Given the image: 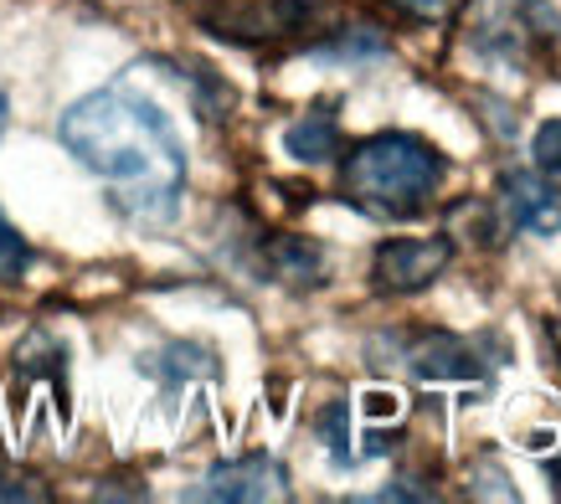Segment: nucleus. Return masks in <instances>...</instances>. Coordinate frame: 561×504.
Masks as SVG:
<instances>
[{
	"mask_svg": "<svg viewBox=\"0 0 561 504\" xmlns=\"http://www.w3.org/2000/svg\"><path fill=\"white\" fill-rule=\"evenodd\" d=\"M5 118H11V99L0 93V135H5Z\"/></svg>",
	"mask_w": 561,
	"mask_h": 504,
	"instance_id": "nucleus-16",
	"label": "nucleus"
},
{
	"mask_svg": "<svg viewBox=\"0 0 561 504\" xmlns=\"http://www.w3.org/2000/svg\"><path fill=\"white\" fill-rule=\"evenodd\" d=\"M139 370H150L154 381H191V376H217V351H206V345H186V340H175L165 351H154L139 360Z\"/></svg>",
	"mask_w": 561,
	"mask_h": 504,
	"instance_id": "nucleus-10",
	"label": "nucleus"
},
{
	"mask_svg": "<svg viewBox=\"0 0 561 504\" xmlns=\"http://www.w3.org/2000/svg\"><path fill=\"white\" fill-rule=\"evenodd\" d=\"M391 5H397V11H408V16H417V21H448L463 0H391Z\"/></svg>",
	"mask_w": 561,
	"mask_h": 504,
	"instance_id": "nucleus-14",
	"label": "nucleus"
},
{
	"mask_svg": "<svg viewBox=\"0 0 561 504\" xmlns=\"http://www.w3.org/2000/svg\"><path fill=\"white\" fill-rule=\"evenodd\" d=\"M284 494H289V473H284V463H278V458H268V454L217 463L202 484L191 489V500H227V504L284 500Z\"/></svg>",
	"mask_w": 561,
	"mask_h": 504,
	"instance_id": "nucleus-5",
	"label": "nucleus"
},
{
	"mask_svg": "<svg viewBox=\"0 0 561 504\" xmlns=\"http://www.w3.org/2000/svg\"><path fill=\"white\" fill-rule=\"evenodd\" d=\"M268 268L284 278V284H324V252L309 242V237H273L268 242Z\"/></svg>",
	"mask_w": 561,
	"mask_h": 504,
	"instance_id": "nucleus-9",
	"label": "nucleus"
},
{
	"mask_svg": "<svg viewBox=\"0 0 561 504\" xmlns=\"http://www.w3.org/2000/svg\"><path fill=\"white\" fill-rule=\"evenodd\" d=\"M551 36V16L541 0H474L469 11V47L500 68H520L530 57V42Z\"/></svg>",
	"mask_w": 561,
	"mask_h": 504,
	"instance_id": "nucleus-3",
	"label": "nucleus"
},
{
	"mask_svg": "<svg viewBox=\"0 0 561 504\" xmlns=\"http://www.w3.org/2000/svg\"><path fill=\"white\" fill-rule=\"evenodd\" d=\"M366 412H371V417H397V397H391V391H366Z\"/></svg>",
	"mask_w": 561,
	"mask_h": 504,
	"instance_id": "nucleus-15",
	"label": "nucleus"
},
{
	"mask_svg": "<svg viewBox=\"0 0 561 504\" xmlns=\"http://www.w3.org/2000/svg\"><path fill=\"white\" fill-rule=\"evenodd\" d=\"M546 330H551V340H557V345H561V320H551V324H546Z\"/></svg>",
	"mask_w": 561,
	"mask_h": 504,
	"instance_id": "nucleus-17",
	"label": "nucleus"
},
{
	"mask_svg": "<svg viewBox=\"0 0 561 504\" xmlns=\"http://www.w3.org/2000/svg\"><path fill=\"white\" fill-rule=\"evenodd\" d=\"M443 154L417 135L387 129V135L360 139L341 165V191L345 202L381 221H412L423 217L433 191L443 181Z\"/></svg>",
	"mask_w": 561,
	"mask_h": 504,
	"instance_id": "nucleus-2",
	"label": "nucleus"
},
{
	"mask_svg": "<svg viewBox=\"0 0 561 504\" xmlns=\"http://www.w3.org/2000/svg\"><path fill=\"white\" fill-rule=\"evenodd\" d=\"M448 263H454L448 237H387L371 252V284L381 294H417V288L438 284Z\"/></svg>",
	"mask_w": 561,
	"mask_h": 504,
	"instance_id": "nucleus-4",
	"label": "nucleus"
},
{
	"mask_svg": "<svg viewBox=\"0 0 561 504\" xmlns=\"http://www.w3.org/2000/svg\"><path fill=\"white\" fill-rule=\"evenodd\" d=\"M72 160L108 181V196L129 221L160 227L181 211L186 150L171 114L129 83H108L78 99L57 124Z\"/></svg>",
	"mask_w": 561,
	"mask_h": 504,
	"instance_id": "nucleus-1",
	"label": "nucleus"
},
{
	"mask_svg": "<svg viewBox=\"0 0 561 504\" xmlns=\"http://www.w3.org/2000/svg\"><path fill=\"white\" fill-rule=\"evenodd\" d=\"M412 376L423 381H474L479 376V351L459 335H423L408 351Z\"/></svg>",
	"mask_w": 561,
	"mask_h": 504,
	"instance_id": "nucleus-7",
	"label": "nucleus"
},
{
	"mask_svg": "<svg viewBox=\"0 0 561 504\" xmlns=\"http://www.w3.org/2000/svg\"><path fill=\"white\" fill-rule=\"evenodd\" d=\"M284 150H289L299 165H330V160L341 154V118L330 114V108L305 114L299 124L284 129Z\"/></svg>",
	"mask_w": 561,
	"mask_h": 504,
	"instance_id": "nucleus-8",
	"label": "nucleus"
},
{
	"mask_svg": "<svg viewBox=\"0 0 561 504\" xmlns=\"http://www.w3.org/2000/svg\"><path fill=\"white\" fill-rule=\"evenodd\" d=\"M530 154H536V170L546 175H561V118H546L536 139H530Z\"/></svg>",
	"mask_w": 561,
	"mask_h": 504,
	"instance_id": "nucleus-13",
	"label": "nucleus"
},
{
	"mask_svg": "<svg viewBox=\"0 0 561 504\" xmlns=\"http://www.w3.org/2000/svg\"><path fill=\"white\" fill-rule=\"evenodd\" d=\"M26 268H32V248H26V237L11 227V217L0 211V284H21Z\"/></svg>",
	"mask_w": 561,
	"mask_h": 504,
	"instance_id": "nucleus-11",
	"label": "nucleus"
},
{
	"mask_svg": "<svg viewBox=\"0 0 561 504\" xmlns=\"http://www.w3.org/2000/svg\"><path fill=\"white\" fill-rule=\"evenodd\" d=\"M500 202H505V217L515 227L541 232V237L561 232V185L546 170H511L500 181Z\"/></svg>",
	"mask_w": 561,
	"mask_h": 504,
	"instance_id": "nucleus-6",
	"label": "nucleus"
},
{
	"mask_svg": "<svg viewBox=\"0 0 561 504\" xmlns=\"http://www.w3.org/2000/svg\"><path fill=\"white\" fill-rule=\"evenodd\" d=\"M320 433H324V443H330L335 463H356V448H351V406H345V402L324 406V412H320Z\"/></svg>",
	"mask_w": 561,
	"mask_h": 504,
	"instance_id": "nucleus-12",
	"label": "nucleus"
}]
</instances>
